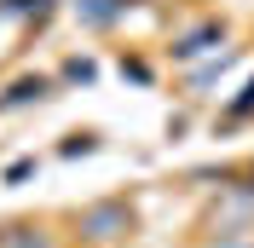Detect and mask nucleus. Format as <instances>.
<instances>
[{"label": "nucleus", "instance_id": "3", "mask_svg": "<svg viewBox=\"0 0 254 248\" xmlns=\"http://www.w3.org/2000/svg\"><path fill=\"white\" fill-rule=\"evenodd\" d=\"M17 237H0V248H52V237H41V225H12Z\"/></svg>", "mask_w": 254, "mask_h": 248}, {"label": "nucleus", "instance_id": "2", "mask_svg": "<svg viewBox=\"0 0 254 248\" xmlns=\"http://www.w3.org/2000/svg\"><path fill=\"white\" fill-rule=\"evenodd\" d=\"M75 12L87 17V23H116V17H122V0H75Z\"/></svg>", "mask_w": 254, "mask_h": 248}, {"label": "nucleus", "instance_id": "1", "mask_svg": "<svg viewBox=\"0 0 254 248\" xmlns=\"http://www.w3.org/2000/svg\"><path fill=\"white\" fill-rule=\"evenodd\" d=\"M127 231H133V208H127L122 196L93 202V208L81 214V237H87V243H122Z\"/></svg>", "mask_w": 254, "mask_h": 248}]
</instances>
